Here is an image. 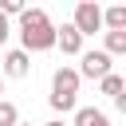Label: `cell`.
<instances>
[{"instance_id": "cell-16", "label": "cell", "mask_w": 126, "mask_h": 126, "mask_svg": "<svg viewBox=\"0 0 126 126\" xmlns=\"http://www.w3.org/2000/svg\"><path fill=\"white\" fill-rule=\"evenodd\" d=\"M43 126H67V122H63V118H55V122H43Z\"/></svg>"}, {"instance_id": "cell-9", "label": "cell", "mask_w": 126, "mask_h": 126, "mask_svg": "<svg viewBox=\"0 0 126 126\" xmlns=\"http://www.w3.org/2000/svg\"><path fill=\"white\" fill-rule=\"evenodd\" d=\"M102 51L114 59V55H126V32H102Z\"/></svg>"}, {"instance_id": "cell-11", "label": "cell", "mask_w": 126, "mask_h": 126, "mask_svg": "<svg viewBox=\"0 0 126 126\" xmlns=\"http://www.w3.org/2000/svg\"><path fill=\"white\" fill-rule=\"evenodd\" d=\"M0 126H20V110L8 98H0Z\"/></svg>"}, {"instance_id": "cell-2", "label": "cell", "mask_w": 126, "mask_h": 126, "mask_svg": "<svg viewBox=\"0 0 126 126\" xmlns=\"http://www.w3.org/2000/svg\"><path fill=\"white\" fill-rule=\"evenodd\" d=\"M83 35H94V32H102L106 24H102V8L94 4V0H79L75 4V20H71Z\"/></svg>"}, {"instance_id": "cell-6", "label": "cell", "mask_w": 126, "mask_h": 126, "mask_svg": "<svg viewBox=\"0 0 126 126\" xmlns=\"http://www.w3.org/2000/svg\"><path fill=\"white\" fill-rule=\"evenodd\" d=\"M83 39H87V35H83L75 24H63V28H59V51H63V55H83Z\"/></svg>"}, {"instance_id": "cell-10", "label": "cell", "mask_w": 126, "mask_h": 126, "mask_svg": "<svg viewBox=\"0 0 126 126\" xmlns=\"http://www.w3.org/2000/svg\"><path fill=\"white\" fill-rule=\"evenodd\" d=\"M98 91H102V94H110V98H118V94L126 91V79H122V75H106V79L98 83Z\"/></svg>"}, {"instance_id": "cell-4", "label": "cell", "mask_w": 126, "mask_h": 126, "mask_svg": "<svg viewBox=\"0 0 126 126\" xmlns=\"http://www.w3.org/2000/svg\"><path fill=\"white\" fill-rule=\"evenodd\" d=\"M79 83H83L79 67H59V71L51 75V94H67V98H75V94H79Z\"/></svg>"}, {"instance_id": "cell-1", "label": "cell", "mask_w": 126, "mask_h": 126, "mask_svg": "<svg viewBox=\"0 0 126 126\" xmlns=\"http://www.w3.org/2000/svg\"><path fill=\"white\" fill-rule=\"evenodd\" d=\"M20 43H24L28 55H32V51H51V47H59V28L47 20L43 8H28V12L20 16Z\"/></svg>"}, {"instance_id": "cell-5", "label": "cell", "mask_w": 126, "mask_h": 126, "mask_svg": "<svg viewBox=\"0 0 126 126\" xmlns=\"http://www.w3.org/2000/svg\"><path fill=\"white\" fill-rule=\"evenodd\" d=\"M28 71H32V55H28L24 47H16V51L4 55V75H8V79H24Z\"/></svg>"}, {"instance_id": "cell-8", "label": "cell", "mask_w": 126, "mask_h": 126, "mask_svg": "<svg viewBox=\"0 0 126 126\" xmlns=\"http://www.w3.org/2000/svg\"><path fill=\"white\" fill-rule=\"evenodd\" d=\"M102 24H106V32H126V4L102 8Z\"/></svg>"}, {"instance_id": "cell-17", "label": "cell", "mask_w": 126, "mask_h": 126, "mask_svg": "<svg viewBox=\"0 0 126 126\" xmlns=\"http://www.w3.org/2000/svg\"><path fill=\"white\" fill-rule=\"evenodd\" d=\"M0 94H4V79H0Z\"/></svg>"}, {"instance_id": "cell-7", "label": "cell", "mask_w": 126, "mask_h": 126, "mask_svg": "<svg viewBox=\"0 0 126 126\" xmlns=\"http://www.w3.org/2000/svg\"><path fill=\"white\" fill-rule=\"evenodd\" d=\"M71 126H110V118L98 110V106H79L75 110V122Z\"/></svg>"}, {"instance_id": "cell-14", "label": "cell", "mask_w": 126, "mask_h": 126, "mask_svg": "<svg viewBox=\"0 0 126 126\" xmlns=\"http://www.w3.org/2000/svg\"><path fill=\"white\" fill-rule=\"evenodd\" d=\"M8 35H12V24H8V16H4V12H0V47H4V43H8Z\"/></svg>"}, {"instance_id": "cell-13", "label": "cell", "mask_w": 126, "mask_h": 126, "mask_svg": "<svg viewBox=\"0 0 126 126\" xmlns=\"http://www.w3.org/2000/svg\"><path fill=\"white\" fill-rule=\"evenodd\" d=\"M47 102H51V110H59V114H67V110H79V106H75V98H67V94H51Z\"/></svg>"}, {"instance_id": "cell-18", "label": "cell", "mask_w": 126, "mask_h": 126, "mask_svg": "<svg viewBox=\"0 0 126 126\" xmlns=\"http://www.w3.org/2000/svg\"><path fill=\"white\" fill-rule=\"evenodd\" d=\"M20 126H32V122H20Z\"/></svg>"}, {"instance_id": "cell-3", "label": "cell", "mask_w": 126, "mask_h": 126, "mask_svg": "<svg viewBox=\"0 0 126 126\" xmlns=\"http://www.w3.org/2000/svg\"><path fill=\"white\" fill-rule=\"evenodd\" d=\"M79 59H83V63H79V75H83V79H98V83H102L106 75H114L106 51H83Z\"/></svg>"}, {"instance_id": "cell-12", "label": "cell", "mask_w": 126, "mask_h": 126, "mask_svg": "<svg viewBox=\"0 0 126 126\" xmlns=\"http://www.w3.org/2000/svg\"><path fill=\"white\" fill-rule=\"evenodd\" d=\"M0 12H4V16H16V20H20V16L28 12V4H24V0H0Z\"/></svg>"}, {"instance_id": "cell-15", "label": "cell", "mask_w": 126, "mask_h": 126, "mask_svg": "<svg viewBox=\"0 0 126 126\" xmlns=\"http://www.w3.org/2000/svg\"><path fill=\"white\" fill-rule=\"evenodd\" d=\"M114 106H118V114H126V91H122V94L114 98Z\"/></svg>"}]
</instances>
